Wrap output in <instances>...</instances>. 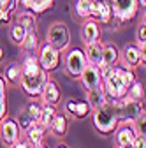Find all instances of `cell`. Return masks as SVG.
Instances as JSON below:
<instances>
[{
    "label": "cell",
    "instance_id": "603a6c76",
    "mask_svg": "<svg viewBox=\"0 0 146 148\" xmlns=\"http://www.w3.org/2000/svg\"><path fill=\"white\" fill-rule=\"evenodd\" d=\"M21 79V65L20 64H9L4 71V81L11 83V85H20Z\"/></svg>",
    "mask_w": 146,
    "mask_h": 148
},
{
    "label": "cell",
    "instance_id": "d590c367",
    "mask_svg": "<svg viewBox=\"0 0 146 148\" xmlns=\"http://www.w3.org/2000/svg\"><path fill=\"white\" fill-rule=\"evenodd\" d=\"M76 99H70V101H67V104H65V111H67V113L69 115H72V113H74V108H76Z\"/></svg>",
    "mask_w": 146,
    "mask_h": 148
},
{
    "label": "cell",
    "instance_id": "4dcf8cb0",
    "mask_svg": "<svg viewBox=\"0 0 146 148\" xmlns=\"http://www.w3.org/2000/svg\"><path fill=\"white\" fill-rule=\"evenodd\" d=\"M7 115V101H5V81L0 76V122Z\"/></svg>",
    "mask_w": 146,
    "mask_h": 148
},
{
    "label": "cell",
    "instance_id": "d6a6232c",
    "mask_svg": "<svg viewBox=\"0 0 146 148\" xmlns=\"http://www.w3.org/2000/svg\"><path fill=\"white\" fill-rule=\"evenodd\" d=\"M132 148H146V136L136 134V139H134V145H132Z\"/></svg>",
    "mask_w": 146,
    "mask_h": 148
},
{
    "label": "cell",
    "instance_id": "60d3db41",
    "mask_svg": "<svg viewBox=\"0 0 146 148\" xmlns=\"http://www.w3.org/2000/svg\"><path fill=\"white\" fill-rule=\"evenodd\" d=\"M55 148H67V146H65V145H57Z\"/></svg>",
    "mask_w": 146,
    "mask_h": 148
},
{
    "label": "cell",
    "instance_id": "5b68a950",
    "mask_svg": "<svg viewBox=\"0 0 146 148\" xmlns=\"http://www.w3.org/2000/svg\"><path fill=\"white\" fill-rule=\"evenodd\" d=\"M46 42H48V44H51L55 49L63 51V49L69 46V42H70V32H69L67 25H65V23H62V21L53 23V25L48 28Z\"/></svg>",
    "mask_w": 146,
    "mask_h": 148
},
{
    "label": "cell",
    "instance_id": "f35d334b",
    "mask_svg": "<svg viewBox=\"0 0 146 148\" xmlns=\"http://www.w3.org/2000/svg\"><path fill=\"white\" fill-rule=\"evenodd\" d=\"M2 58H4V49H2V46H0V62H2Z\"/></svg>",
    "mask_w": 146,
    "mask_h": 148
},
{
    "label": "cell",
    "instance_id": "e575fe53",
    "mask_svg": "<svg viewBox=\"0 0 146 148\" xmlns=\"http://www.w3.org/2000/svg\"><path fill=\"white\" fill-rule=\"evenodd\" d=\"M9 148H32V145L27 141V139H18L14 145H11Z\"/></svg>",
    "mask_w": 146,
    "mask_h": 148
},
{
    "label": "cell",
    "instance_id": "ac0fdd59",
    "mask_svg": "<svg viewBox=\"0 0 146 148\" xmlns=\"http://www.w3.org/2000/svg\"><path fill=\"white\" fill-rule=\"evenodd\" d=\"M20 2L27 11H30L33 14H39V12L49 11L55 4V0H20Z\"/></svg>",
    "mask_w": 146,
    "mask_h": 148
},
{
    "label": "cell",
    "instance_id": "ab89813d",
    "mask_svg": "<svg viewBox=\"0 0 146 148\" xmlns=\"http://www.w3.org/2000/svg\"><path fill=\"white\" fill-rule=\"evenodd\" d=\"M137 4H139V5H143V7H144V5H146V0H137Z\"/></svg>",
    "mask_w": 146,
    "mask_h": 148
},
{
    "label": "cell",
    "instance_id": "e0dca14e",
    "mask_svg": "<svg viewBox=\"0 0 146 148\" xmlns=\"http://www.w3.org/2000/svg\"><path fill=\"white\" fill-rule=\"evenodd\" d=\"M85 46H86V51H85L86 62L92 64V65H100L104 44H100V41H95V42H92V44H85Z\"/></svg>",
    "mask_w": 146,
    "mask_h": 148
},
{
    "label": "cell",
    "instance_id": "83f0119b",
    "mask_svg": "<svg viewBox=\"0 0 146 148\" xmlns=\"http://www.w3.org/2000/svg\"><path fill=\"white\" fill-rule=\"evenodd\" d=\"M76 16L81 18V20H88L90 18V11H92V0H78L76 5H74Z\"/></svg>",
    "mask_w": 146,
    "mask_h": 148
},
{
    "label": "cell",
    "instance_id": "6da1fadb",
    "mask_svg": "<svg viewBox=\"0 0 146 148\" xmlns=\"http://www.w3.org/2000/svg\"><path fill=\"white\" fill-rule=\"evenodd\" d=\"M102 88L107 95V101H118L127 95V88L136 81V74L129 67L118 65H102L99 67Z\"/></svg>",
    "mask_w": 146,
    "mask_h": 148
},
{
    "label": "cell",
    "instance_id": "ba28073f",
    "mask_svg": "<svg viewBox=\"0 0 146 148\" xmlns=\"http://www.w3.org/2000/svg\"><path fill=\"white\" fill-rule=\"evenodd\" d=\"M86 57H85V51L79 49V48H74L70 49L67 55H65V71L69 76L72 78H79L81 72L85 71L86 67Z\"/></svg>",
    "mask_w": 146,
    "mask_h": 148
},
{
    "label": "cell",
    "instance_id": "f1b7e54d",
    "mask_svg": "<svg viewBox=\"0 0 146 148\" xmlns=\"http://www.w3.org/2000/svg\"><path fill=\"white\" fill-rule=\"evenodd\" d=\"M27 28L23 27V25H20V23H14L12 27H11V41L12 42H16V44H21L23 42V39H25V35H27Z\"/></svg>",
    "mask_w": 146,
    "mask_h": 148
},
{
    "label": "cell",
    "instance_id": "9c48e42d",
    "mask_svg": "<svg viewBox=\"0 0 146 148\" xmlns=\"http://www.w3.org/2000/svg\"><path fill=\"white\" fill-rule=\"evenodd\" d=\"M20 127H18L14 118H4L0 122V139H2L4 145L11 146L14 145L18 139H20Z\"/></svg>",
    "mask_w": 146,
    "mask_h": 148
},
{
    "label": "cell",
    "instance_id": "3957f363",
    "mask_svg": "<svg viewBox=\"0 0 146 148\" xmlns=\"http://www.w3.org/2000/svg\"><path fill=\"white\" fill-rule=\"evenodd\" d=\"M120 125L113 101H106L100 108L93 109V127L100 134H111Z\"/></svg>",
    "mask_w": 146,
    "mask_h": 148
},
{
    "label": "cell",
    "instance_id": "484cf974",
    "mask_svg": "<svg viewBox=\"0 0 146 148\" xmlns=\"http://www.w3.org/2000/svg\"><path fill=\"white\" fill-rule=\"evenodd\" d=\"M16 21L20 23V25H23L28 32H32V30H35V16H33V12H30V11H21L20 14L16 16Z\"/></svg>",
    "mask_w": 146,
    "mask_h": 148
},
{
    "label": "cell",
    "instance_id": "9a60e30c",
    "mask_svg": "<svg viewBox=\"0 0 146 148\" xmlns=\"http://www.w3.org/2000/svg\"><path fill=\"white\" fill-rule=\"evenodd\" d=\"M100 37V28H99V23L95 20H85L83 27H81V39L85 44H92L95 41H99Z\"/></svg>",
    "mask_w": 146,
    "mask_h": 148
},
{
    "label": "cell",
    "instance_id": "30bf717a",
    "mask_svg": "<svg viewBox=\"0 0 146 148\" xmlns=\"http://www.w3.org/2000/svg\"><path fill=\"white\" fill-rule=\"evenodd\" d=\"M39 109H41V106H39V104L32 102V104L25 106V108L20 111V115L16 116V123H18V127H20V131H27L30 125L37 123V118H39Z\"/></svg>",
    "mask_w": 146,
    "mask_h": 148
},
{
    "label": "cell",
    "instance_id": "d4e9b609",
    "mask_svg": "<svg viewBox=\"0 0 146 148\" xmlns=\"http://www.w3.org/2000/svg\"><path fill=\"white\" fill-rule=\"evenodd\" d=\"M127 99H132V101H144V86H143V83L141 81H134L129 88H127V95H125Z\"/></svg>",
    "mask_w": 146,
    "mask_h": 148
},
{
    "label": "cell",
    "instance_id": "52a82bcc",
    "mask_svg": "<svg viewBox=\"0 0 146 148\" xmlns=\"http://www.w3.org/2000/svg\"><path fill=\"white\" fill-rule=\"evenodd\" d=\"M37 49H39V51H37L39 65H41L46 72L55 71V69L58 67V64H60V51H58V49H55V48H53L51 44H48V42L39 44Z\"/></svg>",
    "mask_w": 146,
    "mask_h": 148
},
{
    "label": "cell",
    "instance_id": "ffe728a7",
    "mask_svg": "<svg viewBox=\"0 0 146 148\" xmlns=\"http://www.w3.org/2000/svg\"><path fill=\"white\" fill-rule=\"evenodd\" d=\"M106 101H107V95H106V92H104L102 85L97 86V88H93V90H90L88 95H86V102H88L90 108H92V111L97 109V108H100Z\"/></svg>",
    "mask_w": 146,
    "mask_h": 148
},
{
    "label": "cell",
    "instance_id": "8fae6325",
    "mask_svg": "<svg viewBox=\"0 0 146 148\" xmlns=\"http://www.w3.org/2000/svg\"><path fill=\"white\" fill-rule=\"evenodd\" d=\"M90 18H93L95 21H100V23L113 21V11H111V4H109V0H92Z\"/></svg>",
    "mask_w": 146,
    "mask_h": 148
},
{
    "label": "cell",
    "instance_id": "d6986e66",
    "mask_svg": "<svg viewBox=\"0 0 146 148\" xmlns=\"http://www.w3.org/2000/svg\"><path fill=\"white\" fill-rule=\"evenodd\" d=\"M25 134H27V141H28L32 146H37V145L44 143L46 129H44L42 125H39V123H33V125H30L27 131H25Z\"/></svg>",
    "mask_w": 146,
    "mask_h": 148
},
{
    "label": "cell",
    "instance_id": "8992f818",
    "mask_svg": "<svg viewBox=\"0 0 146 148\" xmlns=\"http://www.w3.org/2000/svg\"><path fill=\"white\" fill-rule=\"evenodd\" d=\"M109 4L113 11V20H118L121 23L132 21L139 9L137 0H109Z\"/></svg>",
    "mask_w": 146,
    "mask_h": 148
},
{
    "label": "cell",
    "instance_id": "8d00e7d4",
    "mask_svg": "<svg viewBox=\"0 0 146 148\" xmlns=\"http://www.w3.org/2000/svg\"><path fill=\"white\" fill-rule=\"evenodd\" d=\"M5 4H7V0H0V9H4Z\"/></svg>",
    "mask_w": 146,
    "mask_h": 148
},
{
    "label": "cell",
    "instance_id": "5bb4252c",
    "mask_svg": "<svg viewBox=\"0 0 146 148\" xmlns=\"http://www.w3.org/2000/svg\"><path fill=\"white\" fill-rule=\"evenodd\" d=\"M116 132V146L118 148H132L134 139H136V131L132 123H121L120 127L115 129Z\"/></svg>",
    "mask_w": 146,
    "mask_h": 148
},
{
    "label": "cell",
    "instance_id": "74e56055",
    "mask_svg": "<svg viewBox=\"0 0 146 148\" xmlns=\"http://www.w3.org/2000/svg\"><path fill=\"white\" fill-rule=\"evenodd\" d=\"M32 148H48V146H46L44 143H41V145H37V146H32Z\"/></svg>",
    "mask_w": 146,
    "mask_h": 148
},
{
    "label": "cell",
    "instance_id": "7402d4cb",
    "mask_svg": "<svg viewBox=\"0 0 146 148\" xmlns=\"http://www.w3.org/2000/svg\"><path fill=\"white\" fill-rule=\"evenodd\" d=\"M55 115H57V109H55V106H49V104H42L41 109H39V118H37V123L42 125L46 131L49 129Z\"/></svg>",
    "mask_w": 146,
    "mask_h": 148
},
{
    "label": "cell",
    "instance_id": "cb8c5ba5",
    "mask_svg": "<svg viewBox=\"0 0 146 148\" xmlns=\"http://www.w3.org/2000/svg\"><path fill=\"white\" fill-rule=\"evenodd\" d=\"M67 129H69V122L65 118V115H55L51 125H49V131L55 134V136H65L67 134Z\"/></svg>",
    "mask_w": 146,
    "mask_h": 148
},
{
    "label": "cell",
    "instance_id": "1f68e13d",
    "mask_svg": "<svg viewBox=\"0 0 146 148\" xmlns=\"http://www.w3.org/2000/svg\"><path fill=\"white\" fill-rule=\"evenodd\" d=\"M136 39H137V46H139L141 49H144V46H146V23H144V21L137 27Z\"/></svg>",
    "mask_w": 146,
    "mask_h": 148
},
{
    "label": "cell",
    "instance_id": "f546056e",
    "mask_svg": "<svg viewBox=\"0 0 146 148\" xmlns=\"http://www.w3.org/2000/svg\"><path fill=\"white\" fill-rule=\"evenodd\" d=\"M90 113H92V108L88 106V102L86 101H78L76 102V108H74V113H72V116L74 118H86Z\"/></svg>",
    "mask_w": 146,
    "mask_h": 148
},
{
    "label": "cell",
    "instance_id": "2e32d148",
    "mask_svg": "<svg viewBox=\"0 0 146 148\" xmlns=\"http://www.w3.org/2000/svg\"><path fill=\"white\" fill-rule=\"evenodd\" d=\"M41 97H42L44 104H49V106H55V108H57V106L60 104V101H62V94H60L58 85L48 79V83L44 85V88H42V92H41Z\"/></svg>",
    "mask_w": 146,
    "mask_h": 148
},
{
    "label": "cell",
    "instance_id": "277c9868",
    "mask_svg": "<svg viewBox=\"0 0 146 148\" xmlns=\"http://www.w3.org/2000/svg\"><path fill=\"white\" fill-rule=\"evenodd\" d=\"M115 111H116V116L120 123H132L141 113H144V108L141 101H132V99H118L113 101Z\"/></svg>",
    "mask_w": 146,
    "mask_h": 148
},
{
    "label": "cell",
    "instance_id": "7c38bea8",
    "mask_svg": "<svg viewBox=\"0 0 146 148\" xmlns=\"http://www.w3.org/2000/svg\"><path fill=\"white\" fill-rule=\"evenodd\" d=\"M78 79H81V85H83V88L86 92H90V90H93V88H97V86L102 85V78H100L99 67L92 65V64H86L85 71L81 72V76Z\"/></svg>",
    "mask_w": 146,
    "mask_h": 148
},
{
    "label": "cell",
    "instance_id": "836d02e7",
    "mask_svg": "<svg viewBox=\"0 0 146 148\" xmlns=\"http://www.w3.org/2000/svg\"><path fill=\"white\" fill-rule=\"evenodd\" d=\"M11 16H12V12H9L7 9H0V23H9Z\"/></svg>",
    "mask_w": 146,
    "mask_h": 148
},
{
    "label": "cell",
    "instance_id": "44dd1931",
    "mask_svg": "<svg viewBox=\"0 0 146 148\" xmlns=\"http://www.w3.org/2000/svg\"><path fill=\"white\" fill-rule=\"evenodd\" d=\"M118 60H120V51H118V48L113 46V44H107V46L102 48V62L97 67H102V65H116Z\"/></svg>",
    "mask_w": 146,
    "mask_h": 148
},
{
    "label": "cell",
    "instance_id": "7a4b0ae2",
    "mask_svg": "<svg viewBox=\"0 0 146 148\" xmlns=\"http://www.w3.org/2000/svg\"><path fill=\"white\" fill-rule=\"evenodd\" d=\"M48 79H49L48 72L39 65L37 55L27 53V57L23 58V64H21V79H20L23 92L28 97L37 99V97H41V92H42L44 85L48 83Z\"/></svg>",
    "mask_w": 146,
    "mask_h": 148
},
{
    "label": "cell",
    "instance_id": "4fadbf2b",
    "mask_svg": "<svg viewBox=\"0 0 146 148\" xmlns=\"http://www.w3.org/2000/svg\"><path fill=\"white\" fill-rule=\"evenodd\" d=\"M144 60H146L144 49H141L139 46H136V44H127L123 48V64H125V67L134 69L139 64L144 65Z\"/></svg>",
    "mask_w": 146,
    "mask_h": 148
},
{
    "label": "cell",
    "instance_id": "4316f807",
    "mask_svg": "<svg viewBox=\"0 0 146 148\" xmlns=\"http://www.w3.org/2000/svg\"><path fill=\"white\" fill-rule=\"evenodd\" d=\"M20 46H21L27 53H35V51H37V48H39V39H37V35H35V30L27 32L25 39H23V42H21Z\"/></svg>",
    "mask_w": 146,
    "mask_h": 148
}]
</instances>
